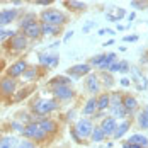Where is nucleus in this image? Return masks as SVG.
I'll return each instance as SVG.
<instances>
[{"label":"nucleus","instance_id":"nucleus-1","mask_svg":"<svg viewBox=\"0 0 148 148\" xmlns=\"http://www.w3.org/2000/svg\"><path fill=\"white\" fill-rule=\"evenodd\" d=\"M41 24H49V26H61L66 22V15L60 12L56 9H46L45 12H41Z\"/></svg>","mask_w":148,"mask_h":148},{"label":"nucleus","instance_id":"nucleus-2","mask_svg":"<svg viewBox=\"0 0 148 148\" xmlns=\"http://www.w3.org/2000/svg\"><path fill=\"white\" fill-rule=\"evenodd\" d=\"M92 130H94V124H92V121L87 119V118L78 119V121H77V124H75V128H73L75 134H77L80 140L89 138L90 134H92Z\"/></svg>","mask_w":148,"mask_h":148},{"label":"nucleus","instance_id":"nucleus-3","mask_svg":"<svg viewBox=\"0 0 148 148\" xmlns=\"http://www.w3.org/2000/svg\"><path fill=\"white\" fill-rule=\"evenodd\" d=\"M56 107H58V102H56V101H53V99H39L38 102L32 106V111H34L36 114L45 116V114H48V112L55 111Z\"/></svg>","mask_w":148,"mask_h":148},{"label":"nucleus","instance_id":"nucleus-4","mask_svg":"<svg viewBox=\"0 0 148 148\" xmlns=\"http://www.w3.org/2000/svg\"><path fill=\"white\" fill-rule=\"evenodd\" d=\"M22 134H24L27 140H36V141H43V140L46 138V133L39 128L38 123H31V124H27V126H24Z\"/></svg>","mask_w":148,"mask_h":148},{"label":"nucleus","instance_id":"nucleus-5","mask_svg":"<svg viewBox=\"0 0 148 148\" xmlns=\"http://www.w3.org/2000/svg\"><path fill=\"white\" fill-rule=\"evenodd\" d=\"M17 90V84H15L14 78H10V77H7V78H2L0 80V92L3 94V95H14V92Z\"/></svg>","mask_w":148,"mask_h":148},{"label":"nucleus","instance_id":"nucleus-6","mask_svg":"<svg viewBox=\"0 0 148 148\" xmlns=\"http://www.w3.org/2000/svg\"><path fill=\"white\" fill-rule=\"evenodd\" d=\"M53 94L56 99H61V101H68L73 97V90L70 85H55L53 87Z\"/></svg>","mask_w":148,"mask_h":148},{"label":"nucleus","instance_id":"nucleus-7","mask_svg":"<svg viewBox=\"0 0 148 148\" xmlns=\"http://www.w3.org/2000/svg\"><path fill=\"white\" fill-rule=\"evenodd\" d=\"M26 70H27V61H26V60H19V61H15L14 65L9 68V77H10V78L21 77V75H24Z\"/></svg>","mask_w":148,"mask_h":148},{"label":"nucleus","instance_id":"nucleus-8","mask_svg":"<svg viewBox=\"0 0 148 148\" xmlns=\"http://www.w3.org/2000/svg\"><path fill=\"white\" fill-rule=\"evenodd\" d=\"M22 31H24L22 34H24L27 39H36V38H39V36L43 34V32H41V24H39L38 21L32 22V24H29L26 29H22Z\"/></svg>","mask_w":148,"mask_h":148},{"label":"nucleus","instance_id":"nucleus-9","mask_svg":"<svg viewBox=\"0 0 148 148\" xmlns=\"http://www.w3.org/2000/svg\"><path fill=\"white\" fill-rule=\"evenodd\" d=\"M116 128H118V123H116V119L114 118H106L102 121V124H101V130L104 131L106 136H114Z\"/></svg>","mask_w":148,"mask_h":148},{"label":"nucleus","instance_id":"nucleus-10","mask_svg":"<svg viewBox=\"0 0 148 148\" xmlns=\"http://www.w3.org/2000/svg\"><path fill=\"white\" fill-rule=\"evenodd\" d=\"M9 45H10V48L14 51H21V49H24L27 46V38L24 34H15L14 38H10V43Z\"/></svg>","mask_w":148,"mask_h":148},{"label":"nucleus","instance_id":"nucleus-11","mask_svg":"<svg viewBox=\"0 0 148 148\" xmlns=\"http://www.w3.org/2000/svg\"><path fill=\"white\" fill-rule=\"evenodd\" d=\"M68 75H72V77H82V75H87L90 73V65L87 63H78V65H75L72 68H68Z\"/></svg>","mask_w":148,"mask_h":148},{"label":"nucleus","instance_id":"nucleus-12","mask_svg":"<svg viewBox=\"0 0 148 148\" xmlns=\"http://www.w3.org/2000/svg\"><path fill=\"white\" fill-rule=\"evenodd\" d=\"M15 17H17V10H15V9L0 10V26H7V24H10Z\"/></svg>","mask_w":148,"mask_h":148},{"label":"nucleus","instance_id":"nucleus-13","mask_svg":"<svg viewBox=\"0 0 148 148\" xmlns=\"http://www.w3.org/2000/svg\"><path fill=\"white\" fill-rule=\"evenodd\" d=\"M85 85H87V90H89L90 94H97V92L101 90V82H99V77H97V75H89V77H87Z\"/></svg>","mask_w":148,"mask_h":148},{"label":"nucleus","instance_id":"nucleus-14","mask_svg":"<svg viewBox=\"0 0 148 148\" xmlns=\"http://www.w3.org/2000/svg\"><path fill=\"white\" fill-rule=\"evenodd\" d=\"M58 56L56 55H48V53H43L39 56V63L45 65V66H56L58 65Z\"/></svg>","mask_w":148,"mask_h":148},{"label":"nucleus","instance_id":"nucleus-15","mask_svg":"<svg viewBox=\"0 0 148 148\" xmlns=\"http://www.w3.org/2000/svg\"><path fill=\"white\" fill-rule=\"evenodd\" d=\"M109 107H111V114H112V118L116 119V118H124L128 112H126V109L123 107V102H119V104H109Z\"/></svg>","mask_w":148,"mask_h":148},{"label":"nucleus","instance_id":"nucleus-16","mask_svg":"<svg viewBox=\"0 0 148 148\" xmlns=\"http://www.w3.org/2000/svg\"><path fill=\"white\" fill-rule=\"evenodd\" d=\"M128 143H133V145H138L140 148H148V138L145 134H133Z\"/></svg>","mask_w":148,"mask_h":148},{"label":"nucleus","instance_id":"nucleus-17","mask_svg":"<svg viewBox=\"0 0 148 148\" xmlns=\"http://www.w3.org/2000/svg\"><path fill=\"white\" fill-rule=\"evenodd\" d=\"M38 124H39V128H41L46 134L56 131V123H55V121H51V119H41Z\"/></svg>","mask_w":148,"mask_h":148},{"label":"nucleus","instance_id":"nucleus-18","mask_svg":"<svg viewBox=\"0 0 148 148\" xmlns=\"http://www.w3.org/2000/svg\"><path fill=\"white\" fill-rule=\"evenodd\" d=\"M123 107L126 109V112H133L134 109L138 107V101L134 99L133 95H126L123 99Z\"/></svg>","mask_w":148,"mask_h":148},{"label":"nucleus","instance_id":"nucleus-19","mask_svg":"<svg viewBox=\"0 0 148 148\" xmlns=\"http://www.w3.org/2000/svg\"><path fill=\"white\" fill-rule=\"evenodd\" d=\"M95 111H97V99L95 97H92V99H89L87 101V104L84 106V114L85 116H92V114H95Z\"/></svg>","mask_w":148,"mask_h":148},{"label":"nucleus","instance_id":"nucleus-20","mask_svg":"<svg viewBox=\"0 0 148 148\" xmlns=\"http://www.w3.org/2000/svg\"><path fill=\"white\" fill-rule=\"evenodd\" d=\"M19 140L15 136H5L0 140V148H17Z\"/></svg>","mask_w":148,"mask_h":148},{"label":"nucleus","instance_id":"nucleus-21","mask_svg":"<svg viewBox=\"0 0 148 148\" xmlns=\"http://www.w3.org/2000/svg\"><path fill=\"white\" fill-rule=\"evenodd\" d=\"M138 124H140V128L148 130V106H145L143 111L140 112V116H138Z\"/></svg>","mask_w":148,"mask_h":148},{"label":"nucleus","instance_id":"nucleus-22","mask_svg":"<svg viewBox=\"0 0 148 148\" xmlns=\"http://www.w3.org/2000/svg\"><path fill=\"white\" fill-rule=\"evenodd\" d=\"M109 101H111L109 94H102V95L97 99V111H104V109H107V107H109Z\"/></svg>","mask_w":148,"mask_h":148},{"label":"nucleus","instance_id":"nucleus-23","mask_svg":"<svg viewBox=\"0 0 148 148\" xmlns=\"http://www.w3.org/2000/svg\"><path fill=\"white\" fill-rule=\"evenodd\" d=\"M128 130H130V123L128 121H123L121 124H118V128L114 131V138H123V134L126 133Z\"/></svg>","mask_w":148,"mask_h":148},{"label":"nucleus","instance_id":"nucleus-24","mask_svg":"<svg viewBox=\"0 0 148 148\" xmlns=\"http://www.w3.org/2000/svg\"><path fill=\"white\" fill-rule=\"evenodd\" d=\"M41 32H43V34H48V36H51V34H58L60 27L58 26H49V24H41Z\"/></svg>","mask_w":148,"mask_h":148},{"label":"nucleus","instance_id":"nucleus-25","mask_svg":"<svg viewBox=\"0 0 148 148\" xmlns=\"http://www.w3.org/2000/svg\"><path fill=\"white\" fill-rule=\"evenodd\" d=\"M90 136H92V140H94V141H97V143H99V141H102L104 138H106V134H104V131L101 130V126H95V128L92 130V134H90Z\"/></svg>","mask_w":148,"mask_h":148},{"label":"nucleus","instance_id":"nucleus-26","mask_svg":"<svg viewBox=\"0 0 148 148\" xmlns=\"http://www.w3.org/2000/svg\"><path fill=\"white\" fill-rule=\"evenodd\" d=\"M114 60H116V55H114V53H109V55H106V58H104V63L101 65V68H102V70L109 68V66L114 63Z\"/></svg>","mask_w":148,"mask_h":148},{"label":"nucleus","instance_id":"nucleus-27","mask_svg":"<svg viewBox=\"0 0 148 148\" xmlns=\"http://www.w3.org/2000/svg\"><path fill=\"white\" fill-rule=\"evenodd\" d=\"M51 85H70V78L68 77H56L51 80Z\"/></svg>","mask_w":148,"mask_h":148},{"label":"nucleus","instance_id":"nucleus-28","mask_svg":"<svg viewBox=\"0 0 148 148\" xmlns=\"http://www.w3.org/2000/svg\"><path fill=\"white\" fill-rule=\"evenodd\" d=\"M123 15H124V10H123V9H116L114 14H109L107 17H109V21H119Z\"/></svg>","mask_w":148,"mask_h":148},{"label":"nucleus","instance_id":"nucleus-29","mask_svg":"<svg viewBox=\"0 0 148 148\" xmlns=\"http://www.w3.org/2000/svg\"><path fill=\"white\" fill-rule=\"evenodd\" d=\"M66 5H70L72 9H77V10H84V9H85V3H84V2H75V0L66 2Z\"/></svg>","mask_w":148,"mask_h":148},{"label":"nucleus","instance_id":"nucleus-30","mask_svg":"<svg viewBox=\"0 0 148 148\" xmlns=\"http://www.w3.org/2000/svg\"><path fill=\"white\" fill-rule=\"evenodd\" d=\"M104 58H106V55H99V56H94V58L90 60V65H94V66H99V68H101V65L104 63Z\"/></svg>","mask_w":148,"mask_h":148},{"label":"nucleus","instance_id":"nucleus-31","mask_svg":"<svg viewBox=\"0 0 148 148\" xmlns=\"http://www.w3.org/2000/svg\"><path fill=\"white\" fill-rule=\"evenodd\" d=\"M24 78H26V80H32V78H36V70H34V68H27V70L24 72Z\"/></svg>","mask_w":148,"mask_h":148},{"label":"nucleus","instance_id":"nucleus-32","mask_svg":"<svg viewBox=\"0 0 148 148\" xmlns=\"http://www.w3.org/2000/svg\"><path fill=\"white\" fill-rule=\"evenodd\" d=\"M32 22H36V19H34V15H29V17H26V21H22L21 22V27L22 29H26L29 24H32Z\"/></svg>","mask_w":148,"mask_h":148},{"label":"nucleus","instance_id":"nucleus-33","mask_svg":"<svg viewBox=\"0 0 148 148\" xmlns=\"http://www.w3.org/2000/svg\"><path fill=\"white\" fill-rule=\"evenodd\" d=\"M15 32L14 31H0V41H3L5 38H14Z\"/></svg>","mask_w":148,"mask_h":148},{"label":"nucleus","instance_id":"nucleus-34","mask_svg":"<svg viewBox=\"0 0 148 148\" xmlns=\"http://www.w3.org/2000/svg\"><path fill=\"white\" fill-rule=\"evenodd\" d=\"M17 148H36V145L32 141H19Z\"/></svg>","mask_w":148,"mask_h":148},{"label":"nucleus","instance_id":"nucleus-35","mask_svg":"<svg viewBox=\"0 0 148 148\" xmlns=\"http://www.w3.org/2000/svg\"><path fill=\"white\" fill-rule=\"evenodd\" d=\"M128 68H130V65L126 61H119V70L121 72H128Z\"/></svg>","mask_w":148,"mask_h":148},{"label":"nucleus","instance_id":"nucleus-36","mask_svg":"<svg viewBox=\"0 0 148 148\" xmlns=\"http://www.w3.org/2000/svg\"><path fill=\"white\" fill-rule=\"evenodd\" d=\"M131 5H133L134 9L138 7V9H143L145 5H147V2H131Z\"/></svg>","mask_w":148,"mask_h":148},{"label":"nucleus","instance_id":"nucleus-37","mask_svg":"<svg viewBox=\"0 0 148 148\" xmlns=\"http://www.w3.org/2000/svg\"><path fill=\"white\" fill-rule=\"evenodd\" d=\"M136 39H138V36H126V38H124V41H128V43H130V41H136Z\"/></svg>","mask_w":148,"mask_h":148},{"label":"nucleus","instance_id":"nucleus-38","mask_svg":"<svg viewBox=\"0 0 148 148\" xmlns=\"http://www.w3.org/2000/svg\"><path fill=\"white\" fill-rule=\"evenodd\" d=\"M123 147H124V148H140L138 145H133V143H128V141H126V143H124Z\"/></svg>","mask_w":148,"mask_h":148},{"label":"nucleus","instance_id":"nucleus-39","mask_svg":"<svg viewBox=\"0 0 148 148\" xmlns=\"http://www.w3.org/2000/svg\"><path fill=\"white\" fill-rule=\"evenodd\" d=\"M38 3H39V5H49L51 2H49V0H39Z\"/></svg>","mask_w":148,"mask_h":148},{"label":"nucleus","instance_id":"nucleus-40","mask_svg":"<svg viewBox=\"0 0 148 148\" xmlns=\"http://www.w3.org/2000/svg\"><path fill=\"white\" fill-rule=\"evenodd\" d=\"M70 38H72V31H70V32H66V34H65V41H68V39H70Z\"/></svg>","mask_w":148,"mask_h":148},{"label":"nucleus","instance_id":"nucleus-41","mask_svg":"<svg viewBox=\"0 0 148 148\" xmlns=\"http://www.w3.org/2000/svg\"><path fill=\"white\" fill-rule=\"evenodd\" d=\"M128 84H130V80H128V78H123V80H121V85H128Z\"/></svg>","mask_w":148,"mask_h":148}]
</instances>
